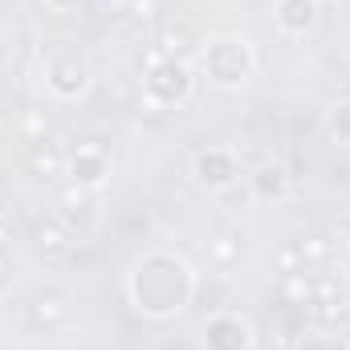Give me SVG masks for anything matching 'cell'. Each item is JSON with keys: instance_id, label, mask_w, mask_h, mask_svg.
I'll return each mask as SVG.
<instances>
[{"instance_id": "5bb4252c", "label": "cell", "mask_w": 350, "mask_h": 350, "mask_svg": "<svg viewBox=\"0 0 350 350\" xmlns=\"http://www.w3.org/2000/svg\"><path fill=\"white\" fill-rule=\"evenodd\" d=\"M126 12H131V16H139V21H147V16H155V12H159V0H126Z\"/></svg>"}, {"instance_id": "9a60e30c", "label": "cell", "mask_w": 350, "mask_h": 350, "mask_svg": "<svg viewBox=\"0 0 350 350\" xmlns=\"http://www.w3.org/2000/svg\"><path fill=\"white\" fill-rule=\"evenodd\" d=\"M297 265H301V257H297V245H293V249L281 253V273H297Z\"/></svg>"}, {"instance_id": "3957f363", "label": "cell", "mask_w": 350, "mask_h": 350, "mask_svg": "<svg viewBox=\"0 0 350 350\" xmlns=\"http://www.w3.org/2000/svg\"><path fill=\"white\" fill-rule=\"evenodd\" d=\"M277 21H281L285 33H310L314 21H318V4L314 0H281Z\"/></svg>"}, {"instance_id": "8992f818", "label": "cell", "mask_w": 350, "mask_h": 350, "mask_svg": "<svg viewBox=\"0 0 350 350\" xmlns=\"http://www.w3.org/2000/svg\"><path fill=\"white\" fill-rule=\"evenodd\" d=\"M196 175H200L204 183H212V187H224L237 172H232V159H228L224 151H208V155L196 159Z\"/></svg>"}, {"instance_id": "ba28073f", "label": "cell", "mask_w": 350, "mask_h": 350, "mask_svg": "<svg viewBox=\"0 0 350 350\" xmlns=\"http://www.w3.org/2000/svg\"><path fill=\"white\" fill-rule=\"evenodd\" d=\"M53 78H49V86L57 90V94H78V90L86 86V74H82V66H70V62H57L53 70H49Z\"/></svg>"}, {"instance_id": "7a4b0ae2", "label": "cell", "mask_w": 350, "mask_h": 350, "mask_svg": "<svg viewBox=\"0 0 350 350\" xmlns=\"http://www.w3.org/2000/svg\"><path fill=\"white\" fill-rule=\"evenodd\" d=\"M70 167H74V179H78L82 187H94V183H102V179H106L110 159L102 155V147H78V155L70 159Z\"/></svg>"}, {"instance_id": "277c9868", "label": "cell", "mask_w": 350, "mask_h": 350, "mask_svg": "<svg viewBox=\"0 0 350 350\" xmlns=\"http://www.w3.org/2000/svg\"><path fill=\"white\" fill-rule=\"evenodd\" d=\"M33 245H37V253H45V257H66V253H70V232H66L57 220H37V224H33Z\"/></svg>"}, {"instance_id": "4fadbf2b", "label": "cell", "mask_w": 350, "mask_h": 350, "mask_svg": "<svg viewBox=\"0 0 350 350\" xmlns=\"http://www.w3.org/2000/svg\"><path fill=\"white\" fill-rule=\"evenodd\" d=\"M159 49H163V53H183V49H187V29H163Z\"/></svg>"}, {"instance_id": "9c48e42d", "label": "cell", "mask_w": 350, "mask_h": 350, "mask_svg": "<svg viewBox=\"0 0 350 350\" xmlns=\"http://www.w3.org/2000/svg\"><path fill=\"white\" fill-rule=\"evenodd\" d=\"M208 257H212L216 265H224V269H228V265L241 261V241H237L232 232H224V237L208 241Z\"/></svg>"}, {"instance_id": "7c38bea8", "label": "cell", "mask_w": 350, "mask_h": 350, "mask_svg": "<svg viewBox=\"0 0 350 350\" xmlns=\"http://www.w3.org/2000/svg\"><path fill=\"white\" fill-rule=\"evenodd\" d=\"M297 257L301 261H326L330 257V245L322 237H306V241H297Z\"/></svg>"}, {"instance_id": "e0dca14e", "label": "cell", "mask_w": 350, "mask_h": 350, "mask_svg": "<svg viewBox=\"0 0 350 350\" xmlns=\"http://www.w3.org/2000/svg\"><path fill=\"white\" fill-rule=\"evenodd\" d=\"M338 126H347V131H350V106H342V110L334 114V131H338Z\"/></svg>"}, {"instance_id": "5b68a950", "label": "cell", "mask_w": 350, "mask_h": 350, "mask_svg": "<svg viewBox=\"0 0 350 350\" xmlns=\"http://www.w3.org/2000/svg\"><path fill=\"white\" fill-rule=\"evenodd\" d=\"M70 318V306H66V297H57V293H45V297H37L33 306H29V322L37 326V330H53V326H62Z\"/></svg>"}, {"instance_id": "52a82bcc", "label": "cell", "mask_w": 350, "mask_h": 350, "mask_svg": "<svg viewBox=\"0 0 350 350\" xmlns=\"http://www.w3.org/2000/svg\"><path fill=\"white\" fill-rule=\"evenodd\" d=\"M281 297H285V306H306V301H314V281L301 269L281 273Z\"/></svg>"}, {"instance_id": "2e32d148", "label": "cell", "mask_w": 350, "mask_h": 350, "mask_svg": "<svg viewBox=\"0 0 350 350\" xmlns=\"http://www.w3.org/2000/svg\"><path fill=\"white\" fill-rule=\"evenodd\" d=\"M8 241H12V224H8V220L0 216V253L8 249Z\"/></svg>"}, {"instance_id": "8fae6325", "label": "cell", "mask_w": 350, "mask_h": 350, "mask_svg": "<svg viewBox=\"0 0 350 350\" xmlns=\"http://www.w3.org/2000/svg\"><path fill=\"white\" fill-rule=\"evenodd\" d=\"M253 183H257V191H261V196H277V191L285 187V172H281V167H261Z\"/></svg>"}, {"instance_id": "ac0fdd59", "label": "cell", "mask_w": 350, "mask_h": 350, "mask_svg": "<svg viewBox=\"0 0 350 350\" xmlns=\"http://www.w3.org/2000/svg\"><path fill=\"white\" fill-rule=\"evenodd\" d=\"M4 200H8V183L0 179V208H4Z\"/></svg>"}, {"instance_id": "30bf717a", "label": "cell", "mask_w": 350, "mask_h": 350, "mask_svg": "<svg viewBox=\"0 0 350 350\" xmlns=\"http://www.w3.org/2000/svg\"><path fill=\"white\" fill-rule=\"evenodd\" d=\"M45 135H49L45 118H41L37 110H25V114H21V139H25V143H41Z\"/></svg>"}, {"instance_id": "d6986e66", "label": "cell", "mask_w": 350, "mask_h": 350, "mask_svg": "<svg viewBox=\"0 0 350 350\" xmlns=\"http://www.w3.org/2000/svg\"><path fill=\"white\" fill-rule=\"evenodd\" d=\"M347 318H350V310H347Z\"/></svg>"}, {"instance_id": "6da1fadb", "label": "cell", "mask_w": 350, "mask_h": 350, "mask_svg": "<svg viewBox=\"0 0 350 350\" xmlns=\"http://www.w3.org/2000/svg\"><path fill=\"white\" fill-rule=\"evenodd\" d=\"M29 172L37 175V179H57V175L66 172V151L57 143H49V139L33 143L29 147Z\"/></svg>"}]
</instances>
